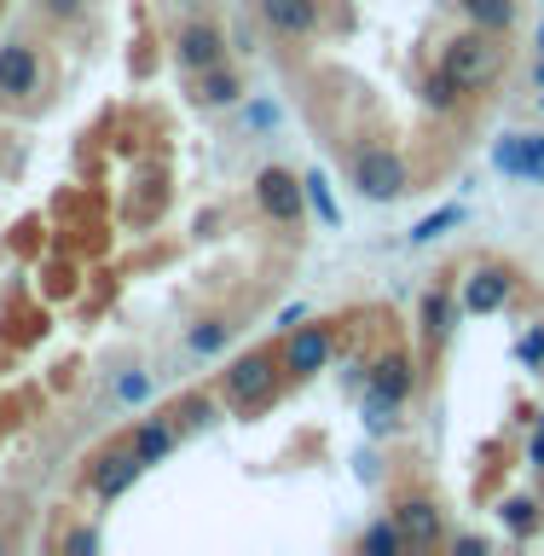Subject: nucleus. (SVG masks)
<instances>
[{
	"label": "nucleus",
	"instance_id": "1",
	"mask_svg": "<svg viewBox=\"0 0 544 556\" xmlns=\"http://www.w3.org/2000/svg\"><path fill=\"white\" fill-rule=\"evenodd\" d=\"M504 64H510V47L498 41V29H469V35H452L441 70L452 81L464 87V93H481V87H493L504 76Z\"/></svg>",
	"mask_w": 544,
	"mask_h": 556
},
{
	"label": "nucleus",
	"instance_id": "2",
	"mask_svg": "<svg viewBox=\"0 0 544 556\" xmlns=\"http://www.w3.org/2000/svg\"><path fill=\"white\" fill-rule=\"evenodd\" d=\"M354 186H359L365 203H394L400 191L412 186V174H406V163H400V151L365 146V151L354 156Z\"/></svg>",
	"mask_w": 544,
	"mask_h": 556
},
{
	"label": "nucleus",
	"instance_id": "3",
	"mask_svg": "<svg viewBox=\"0 0 544 556\" xmlns=\"http://www.w3.org/2000/svg\"><path fill=\"white\" fill-rule=\"evenodd\" d=\"M255 198H261V208H267L278 226H295L302 208H307V191H302V180H295L290 168H261L255 174Z\"/></svg>",
	"mask_w": 544,
	"mask_h": 556
},
{
	"label": "nucleus",
	"instance_id": "4",
	"mask_svg": "<svg viewBox=\"0 0 544 556\" xmlns=\"http://www.w3.org/2000/svg\"><path fill=\"white\" fill-rule=\"evenodd\" d=\"M226 59V41L215 24H180V35H174V64L186 70V76H203L208 64Z\"/></svg>",
	"mask_w": 544,
	"mask_h": 556
},
{
	"label": "nucleus",
	"instance_id": "5",
	"mask_svg": "<svg viewBox=\"0 0 544 556\" xmlns=\"http://www.w3.org/2000/svg\"><path fill=\"white\" fill-rule=\"evenodd\" d=\"M273 394V354H243L238 365H226V400L232 406H261Z\"/></svg>",
	"mask_w": 544,
	"mask_h": 556
},
{
	"label": "nucleus",
	"instance_id": "6",
	"mask_svg": "<svg viewBox=\"0 0 544 556\" xmlns=\"http://www.w3.org/2000/svg\"><path fill=\"white\" fill-rule=\"evenodd\" d=\"M330 365V330L325 325H295L284 342V371L290 377H313Z\"/></svg>",
	"mask_w": 544,
	"mask_h": 556
},
{
	"label": "nucleus",
	"instance_id": "7",
	"mask_svg": "<svg viewBox=\"0 0 544 556\" xmlns=\"http://www.w3.org/2000/svg\"><path fill=\"white\" fill-rule=\"evenodd\" d=\"M365 389H371L377 406H400V400L412 394V359L406 354H382L371 365V377H365Z\"/></svg>",
	"mask_w": 544,
	"mask_h": 556
},
{
	"label": "nucleus",
	"instance_id": "8",
	"mask_svg": "<svg viewBox=\"0 0 544 556\" xmlns=\"http://www.w3.org/2000/svg\"><path fill=\"white\" fill-rule=\"evenodd\" d=\"M35 81H41V59H35V47H24V41L0 47V93L24 99V93H35Z\"/></svg>",
	"mask_w": 544,
	"mask_h": 556
},
{
	"label": "nucleus",
	"instance_id": "9",
	"mask_svg": "<svg viewBox=\"0 0 544 556\" xmlns=\"http://www.w3.org/2000/svg\"><path fill=\"white\" fill-rule=\"evenodd\" d=\"M139 469H146V464H139L134 446H128V452H104V458L93 464V493H99V498H122V493L139 481Z\"/></svg>",
	"mask_w": 544,
	"mask_h": 556
},
{
	"label": "nucleus",
	"instance_id": "10",
	"mask_svg": "<svg viewBox=\"0 0 544 556\" xmlns=\"http://www.w3.org/2000/svg\"><path fill=\"white\" fill-rule=\"evenodd\" d=\"M261 17H267L278 35H307L319 24V0H261Z\"/></svg>",
	"mask_w": 544,
	"mask_h": 556
},
{
	"label": "nucleus",
	"instance_id": "11",
	"mask_svg": "<svg viewBox=\"0 0 544 556\" xmlns=\"http://www.w3.org/2000/svg\"><path fill=\"white\" fill-rule=\"evenodd\" d=\"M394 521H400V533H406V545H434V539H441V510H434L429 498H406L394 510Z\"/></svg>",
	"mask_w": 544,
	"mask_h": 556
},
{
	"label": "nucleus",
	"instance_id": "12",
	"mask_svg": "<svg viewBox=\"0 0 544 556\" xmlns=\"http://www.w3.org/2000/svg\"><path fill=\"white\" fill-rule=\"evenodd\" d=\"M504 302H510V278L493 273V267H481V273L464 285V313H498Z\"/></svg>",
	"mask_w": 544,
	"mask_h": 556
},
{
	"label": "nucleus",
	"instance_id": "13",
	"mask_svg": "<svg viewBox=\"0 0 544 556\" xmlns=\"http://www.w3.org/2000/svg\"><path fill=\"white\" fill-rule=\"evenodd\" d=\"M458 313H464V302H452L446 290H429L423 295V330H429V342H446L452 325H458Z\"/></svg>",
	"mask_w": 544,
	"mask_h": 556
},
{
	"label": "nucleus",
	"instance_id": "14",
	"mask_svg": "<svg viewBox=\"0 0 544 556\" xmlns=\"http://www.w3.org/2000/svg\"><path fill=\"white\" fill-rule=\"evenodd\" d=\"M458 7H464V17H469V24H476V29H510L516 24V0H458Z\"/></svg>",
	"mask_w": 544,
	"mask_h": 556
},
{
	"label": "nucleus",
	"instance_id": "15",
	"mask_svg": "<svg viewBox=\"0 0 544 556\" xmlns=\"http://www.w3.org/2000/svg\"><path fill=\"white\" fill-rule=\"evenodd\" d=\"M198 99H203V104H238V99H243V81L232 76V70L208 64L203 76H198Z\"/></svg>",
	"mask_w": 544,
	"mask_h": 556
},
{
	"label": "nucleus",
	"instance_id": "16",
	"mask_svg": "<svg viewBox=\"0 0 544 556\" xmlns=\"http://www.w3.org/2000/svg\"><path fill=\"white\" fill-rule=\"evenodd\" d=\"M134 452H139V464H163L168 452H174V429L168 424H139V434H134Z\"/></svg>",
	"mask_w": 544,
	"mask_h": 556
},
{
	"label": "nucleus",
	"instance_id": "17",
	"mask_svg": "<svg viewBox=\"0 0 544 556\" xmlns=\"http://www.w3.org/2000/svg\"><path fill=\"white\" fill-rule=\"evenodd\" d=\"M458 220H464V203H441L434 215H423V220L412 226V243H434V238H446Z\"/></svg>",
	"mask_w": 544,
	"mask_h": 556
},
{
	"label": "nucleus",
	"instance_id": "18",
	"mask_svg": "<svg viewBox=\"0 0 544 556\" xmlns=\"http://www.w3.org/2000/svg\"><path fill=\"white\" fill-rule=\"evenodd\" d=\"M498 516H504V528H510L516 539H533L539 533V498H504Z\"/></svg>",
	"mask_w": 544,
	"mask_h": 556
},
{
	"label": "nucleus",
	"instance_id": "19",
	"mask_svg": "<svg viewBox=\"0 0 544 556\" xmlns=\"http://www.w3.org/2000/svg\"><path fill=\"white\" fill-rule=\"evenodd\" d=\"M302 191H307V208H319L325 226H342V208H337V198H330V180H325L319 168L302 174Z\"/></svg>",
	"mask_w": 544,
	"mask_h": 556
},
{
	"label": "nucleus",
	"instance_id": "20",
	"mask_svg": "<svg viewBox=\"0 0 544 556\" xmlns=\"http://www.w3.org/2000/svg\"><path fill=\"white\" fill-rule=\"evenodd\" d=\"M493 163H498V174H510V180H521V168H528V139H521V134H510V139H498Z\"/></svg>",
	"mask_w": 544,
	"mask_h": 556
},
{
	"label": "nucleus",
	"instance_id": "21",
	"mask_svg": "<svg viewBox=\"0 0 544 556\" xmlns=\"http://www.w3.org/2000/svg\"><path fill=\"white\" fill-rule=\"evenodd\" d=\"M365 551H382V556H400V551H412L406 545V533H400V521L389 528V521H377V528H365V539H359Z\"/></svg>",
	"mask_w": 544,
	"mask_h": 556
},
{
	"label": "nucleus",
	"instance_id": "22",
	"mask_svg": "<svg viewBox=\"0 0 544 556\" xmlns=\"http://www.w3.org/2000/svg\"><path fill=\"white\" fill-rule=\"evenodd\" d=\"M226 337H232V325H220V319H203L198 330H191V354H220Z\"/></svg>",
	"mask_w": 544,
	"mask_h": 556
},
{
	"label": "nucleus",
	"instance_id": "23",
	"mask_svg": "<svg viewBox=\"0 0 544 556\" xmlns=\"http://www.w3.org/2000/svg\"><path fill=\"white\" fill-rule=\"evenodd\" d=\"M458 93H464V87H458V81H452V76H446V70H441V76H429V87H423V99H429V111H452V104H458Z\"/></svg>",
	"mask_w": 544,
	"mask_h": 556
},
{
	"label": "nucleus",
	"instance_id": "24",
	"mask_svg": "<svg viewBox=\"0 0 544 556\" xmlns=\"http://www.w3.org/2000/svg\"><path fill=\"white\" fill-rule=\"evenodd\" d=\"M528 139V168H521V180H544V134H521Z\"/></svg>",
	"mask_w": 544,
	"mask_h": 556
},
{
	"label": "nucleus",
	"instance_id": "25",
	"mask_svg": "<svg viewBox=\"0 0 544 556\" xmlns=\"http://www.w3.org/2000/svg\"><path fill=\"white\" fill-rule=\"evenodd\" d=\"M168 417H186V429H203L208 424V400H186V406H174Z\"/></svg>",
	"mask_w": 544,
	"mask_h": 556
},
{
	"label": "nucleus",
	"instance_id": "26",
	"mask_svg": "<svg viewBox=\"0 0 544 556\" xmlns=\"http://www.w3.org/2000/svg\"><path fill=\"white\" fill-rule=\"evenodd\" d=\"M81 7H87V0H41V12H47V17H59V24L81 17Z\"/></svg>",
	"mask_w": 544,
	"mask_h": 556
},
{
	"label": "nucleus",
	"instance_id": "27",
	"mask_svg": "<svg viewBox=\"0 0 544 556\" xmlns=\"http://www.w3.org/2000/svg\"><path fill=\"white\" fill-rule=\"evenodd\" d=\"M521 359H528V365H544V325H533L528 337H521Z\"/></svg>",
	"mask_w": 544,
	"mask_h": 556
},
{
	"label": "nucleus",
	"instance_id": "28",
	"mask_svg": "<svg viewBox=\"0 0 544 556\" xmlns=\"http://www.w3.org/2000/svg\"><path fill=\"white\" fill-rule=\"evenodd\" d=\"M146 394H151V377H139V371L122 377V400H146Z\"/></svg>",
	"mask_w": 544,
	"mask_h": 556
},
{
	"label": "nucleus",
	"instance_id": "29",
	"mask_svg": "<svg viewBox=\"0 0 544 556\" xmlns=\"http://www.w3.org/2000/svg\"><path fill=\"white\" fill-rule=\"evenodd\" d=\"M64 551H69V556H81V551L93 556V551H99V539H93V533H69V539H64Z\"/></svg>",
	"mask_w": 544,
	"mask_h": 556
},
{
	"label": "nucleus",
	"instance_id": "30",
	"mask_svg": "<svg viewBox=\"0 0 544 556\" xmlns=\"http://www.w3.org/2000/svg\"><path fill=\"white\" fill-rule=\"evenodd\" d=\"M528 464L544 469V417H539V429H533V446H528Z\"/></svg>",
	"mask_w": 544,
	"mask_h": 556
},
{
	"label": "nucleus",
	"instance_id": "31",
	"mask_svg": "<svg viewBox=\"0 0 544 556\" xmlns=\"http://www.w3.org/2000/svg\"><path fill=\"white\" fill-rule=\"evenodd\" d=\"M302 319H307V307H284V313H278V325H284V330H295Z\"/></svg>",
	"mask_w": 544,
	"mask_h": 556
},
{
	"label": "nucleus",
	"instance_id": "32",
	"mask_svg": "<svg viewBox=\"0 0 544 556\" xmlns=\"http://www.w3.org/2000/svg\"><path fill=\"white\" fill-rule=\"evenodd\" d=\"M458 551H464V556H481V551H486V539H476V533H464V539H458Z\"/></svg>",
	"mask_w": 544,
	"mask_h": 556
},
{
	"label": "nucleus",
	"instance_id": "33",
	"mask_svg": "<svg viewBox=\"0 0 544 556\" xmlns=\"http://www.w3.org/2000/svg\"><path fill=\"white\" fill-rule=\"evenodd\" d=\"M539 47H544V29H539Z\"/></svg>",
	"mask_w": 544,
	"mask_h": 556
},
{
	"label": "nucleus",
	"instance_id": "34",
	"mask_svg": "<svg viewBox=\"0 0 544 556\" xmlns=\"http://www.w3.org/2000/svg\"><path fill=\"white\" fill-rule=\"evenodd\" d=\"M0 551H7V539H0Z\"/></svg>",
	"mask_w": 544,
	"mask_h": 556
},
{
	"label": "nucleus",
	"instance_id": "35",
	"mask_svg": "<svg viewBox=\"0 0 544 556\" xmlns=\"http://www.w3.org/2000/svg\"><path fill=\"white\" fill-rule=\"evenodd\" d=\"M0 7H7V0H0Z\"/></svg>",
	"mask_w": 544,
	"mask_h": 556
}]
</instances>
